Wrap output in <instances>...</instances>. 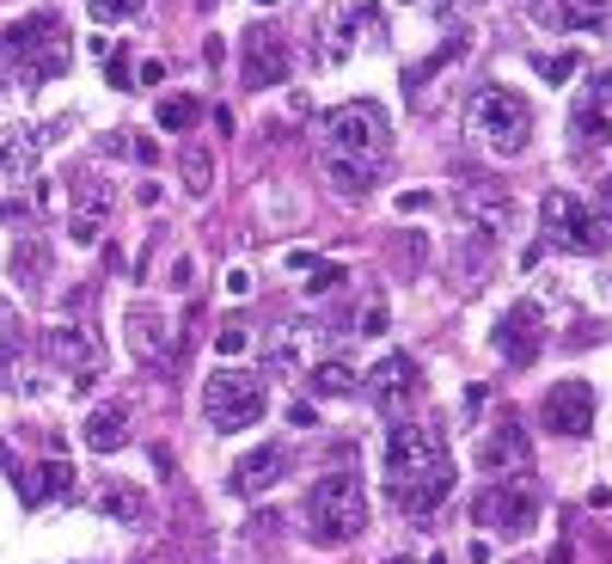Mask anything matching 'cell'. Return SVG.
Returning <instances> with one entry per match:
<instances>
[{"label":"cell","mask_w":612,"mask_h":564,"mask_svg":"<svg viewBox=\"0 0 612 564\" xmlns=\"http://www.w3.org/2000/svg\"><path fill=\"white\" fill-rule=\"evenodd\" d=\"M136 80V68H129V56H110V86H129Z\"/></svg>","instance_id":"45"},{"label":"cell","mask_w":612,"mask_h":564,"mask_svg":"<svg viewBox=\"0 0 612 564\" xmlns=\"http://www.w3.org/2000/svg\"><path fill=\"white\" fill-rule=\"evenodd\" d=\"M122 331H129V350H136L141 362H166L172 356V331H166V319L153 314V307H129Z\"/></svg>","instance_id":"18"},{"label":"cell","mask_w":612,"mask_h":564,"mask_svg":"<svg viewBox=\"0 0 612 564\" xmlns=\"http://www.w3.org/2000/svg\"><path fill=\"white\" fill-rule=\"evenodd\" d=\"M190 282H197V258H178L172 265V289H190Z\"/></svg>","instance_id":"43"},{"label":"cell","mask_w":612,"mask_h":564,"mask_svg":"<svg viewBox=\"0 0 612 564\" xmlns=\"http://www.w3.org/2000/svg\"><path fill=\"white\" fill-rule=\"evenodd\" d=\"M80 436H86L92 455H117L122 442H129V406H122V399H105V406L86 418V430H80Z\"/></svg>","instance_id":"20"},{"label":"cell","mask_w":612,"mask_h":564,"mask_svg":"<svg viewBox=\"0 0 612 564\" xmlns=\"http://www.w3.org/2000/svg\"><path fill=\"white\" fill-rule=\"evenodd\" d=\"M539 227H545V246L581 251V258H600V251L612 246L600 209H588L576 190H545V203H539Z\"/></svg>","instance_id":"5"},{"label":"cell","mask_w":612,"mask_h":564,"mask_svg":"<svg viewBox=\"0 0 612 564\" xmlns=\"http://www.w3.org/2000/svg\"><path fill=\"white\" fill-rule=\"evenodd\" d=\"M362 331H367V338H380V331H386V307H380V301H367V307H362Z\"/></svg>","instance_id":"39"},{"label":"cell","mask_w":612,"mask_h":564,"mask_svg":"<svg viewBox=\"0 0 612 564\" xmlns=\"http://www.w3.org/2000/svg\"><path fill=\"white\" fill-rule=\"evenodd\" d=\"M564 25H581V32H612V0H569Z\"/></svg>","instance_id":"31"},{"label":"cell","mask_w":612,"mask_h":564,"mask_svg":"<svg viewBox=\"0 0 612 564\" xmlns=\"http://www.w3.org/2000/svg\"><path fill=\"white\" fill-rule=\"evenodd\" d=\"M153 117H160V129H172V136H190V129L202 124V105L190 93H172V98H160Z\"/></svg>","instance_id":"30"},{"label":"cell","mask_w":612,"mask_h":564,"mask_svg":"<svg viewBox=\"0 0 612 564\" xmlns=\"http://www.w3.org/2000/svg\"><path fill=\"white\" fill-rule=\"evenodd\" d=\"M545 564H569V540H564V547H551V559Z\"/></svg>","instance_id":"48"},{"label":"cell","mask_w":612,"mask_h":564,"mask_svg":"<svg viewBox=\"0 0 612 564\" xmlns=\"http://www.w3.org/2000/svg\"><path fill=\"white\" fill-rule=\"evenodd\" d=\"M576 62H581L576 49H557V56H539V62H533V68H539V74H545V80H551V86H564V80H569V74H576Z\"/></svg>","instance_id":"32"},{"label":"cell","mask_w":612,"mask_h":564,"mask_svg":"<svg viewBox=\"0 0 612 564\" xmlns=\"http://www.w3.org/2000/svg\"><path fill=\"white\" fill-rule=\"evenodd\" d=\"M227 295H233V301H245V295H251V270H239V265L227 270Z\"/></svg>","instance_id":"40"},{"label":"cell","mask_w":612,"mask_h":564,"mask_svg":"<svg viewBox=\"0 0 612 564\" xmlns=\"http://www.w3.org/2000/svg\"><path fill=\"white\" fill-rule=\"evenodd\" d=\"M343 265H313L306 270V295H337V289H343Z\"/></svg>","instance_id":"33"},{"label":"cell","mask_w":612,"mask_h":564,"mask_svg":"<svg viewBox=\"0 0 612 564\" xmlns=\"http://www.w3.org/2000/svg\"><path fill=\"white\" fill-rule=\"evenodd\" d=\"M306 528L319 547H350L367 528V491L355 472H325L319 485L306 491Z\"/></svg>","instance_id":"3"},{"label":"cell","mask_w":612,"mask_h":564,"mask_svg":"<svg viewBox=\"0 0 612 564\" xmlns=\"http://www.w3.org/2000/svg\"><path fill=\"white\" fill-rule=\"evenodd\" d=\"M7 265H13V277L25 282V289H37V282L49 277V246L37 234H19V246H13V258H7Z\"/></svg>","instance_id":"27"},{"label":"cell","mask_w":612,"mask_h":564,"mask_svg":"<svg viewBox=\"0 0 612 564\" xmlns=\"http://www.w3.org/2000/svg\"><path fill=\"white\" fill-rule=\"evenodd\" d=\"M282 479H289V448H282V442H263V448H251V455L233 467L227 491L233 497H263V491H275Z\"/></svg>","instance_id":"15"},{"label":"cell","mask_w":612,"mask_h":564,"mask_svg":"<svg viewBox=\"0 0 612 564\" xmlns=\"http://www.w3.org/2000/svg\"><path fill=\"white\" fill-rule=\"evenodd\" d=\"M581 105H612V68H600V74L588 80V93H581Z\"/></svg>","instance_id":"38"},{"label":"cell","mask_w":612,"mask_h":564,"mask_svg":"<svg viewBox=\"0 0 612 564\" xmlns=\"http://www.w3.org/2000/svg\"><path fill=\"white\" fill-rule=\"evenodd\" d=\"M595 209H600V221L612 227V178H600V185H595Z\"/></svg>","instance_id":"44"},{"label":"cell","mask_w":612,"mask_h":564,"mask_svg":"<svg viewBox=\"0 0 612 564\" xmlns=\"http://www.w3.org/2000/svg\"><path fill=\"white\" fill-rule=\"evenodd\" d=\"M539 423H545L551 436H581L595 423V387L588 380H557L545 392V406H539Z\"/></svg>","instance_id":"12"},{"label":"cell","mask_w":612,"mask_h":564,"mask_svg":"<svg viewBox=\"0 0 612 564\" xmlns=\"http://www.w3.org/2000/svg\"><path fill=\"white\" fill-rule=\"evenodd\" d=\"M136 13H141V0H92L98 25H117V19H136Z\"/></svg>","instance_id":"37"},{"label":"cell","mask_w":612,"mask_h":564,"mask_svg":"<svg viewBox=\"0 0 612 564\" xmlns=\"http://www.w3.org/2000/svg\"><path fill=\"white\" fill-rule=\"evenodd\" d=\"M466 129L484 141L490 154H527V141H533V105L515 93V86H478L466 98Z\"/></svg>","instance_id":"2"},{"label":"cell","mask_w":612,"mask_h":564,"mask_svg":"<svg viewBox=\"0 0 612 564\" xmlns=\"http://www.w3.org/2000/svg\"><path fill=\"white\" fill-rule=\"evenodd\" d=\"M428 203H435V197H428V190H404V197H398V209H404V215H423Z\"/></svg>","instance_id":"42"},{"label":"cell","mask_w":612,"mask_h":564,"mask_svg":"<svg viewBox=\"0 0 612 564\" xmlns=\"http://www.w3.org/2000/svg\"><path fill=\"white\" fill-rule=\"evenodd\" d=\"M7 467H13V485H19L25 509H37V503H49V497H74V467H68V460H49V467H37V472H19V460H7Z\"/></svg>","instance_id":"17"},{"label":"cell","mask_w":612,"mask_h":564,"mask_svg":"<svg viewBox=\"0 0 612 564\" xmlns=\"http://www.w3.org/2000/svg\"><path fill=\"white\" fill-rule=\"evenodd\" d=\"M44 356L56 362L61 375H74V387L105 375V344H98V331L92 326H49L44 331Z\"/></svg>","instance_id":"10"},{"label":"cell","mask_w":612,"mask_h":564,"mask_svg":"<svg viewBox=\"0 0 612 564\" xmlns=\"http://www.w3.org/2000/svg\"><path fill=\"white\" fill-rule=\"evenodd\" d=\"M319 136H325V154L367 160V166H380L386 148H392V124H386V110L374 105V98H350V105L325 110Z\"/></svg>","instance_id":"4"},{"label":"cell","mask_w":612,"mask_h":564,"mask_svg":"<svg viewBox=\"0 0 612 564\" xmlns=\"http://www.w3.org/2000/svg\"><path fill=\"white\" fill-rule=\"evenodd\" d=\"M527 460H533V436L520 430V418H503L478 442V472H490V479H508V472H520Z\"/></svg>","instance_id":"14"},{"label":"cell","mask_w":612,"mask_h":564,"mask_svg":"<svg viewBox=\"0 0 612 564\" xmlns=\"http://www.w3.org/2000/svg\"><path fill=\"white\" fill-rule=\"evenodd\" d=\"M301 338L306 331H282L270 344V368H301Z\"/></svg>","instance_id":"35"},{"label":"cell","mask_w":612,"mask_h":564,"mask_svg":"<svg viewBox=\"0 0 612 564\" xmlns=\"http://www.w3.org/2000/svg\"><path fill=\"white\" fill-rule=\"evenodd\" d=\"M362 25H374V7H331L325 13V62H343Z\"/></svg>","instance_id":"21"},{"label":"cell","mask_w":612,"mask_h":564,"mask_svg":"<svg viewBox=\"0 0 612 564\" xmlns=\"http://www.w3.org/2000/svg\"><path fill=\"white\" fill-rule=\"evenodd\" d=\"M214 350H221V356H239V350H251V326H239V319H227V326L214 331Z\"/></svg>","instance_id":"34"},{"label":"cell","mask_w":612,"mask_h":564,"mask_svg":"<svg viewBox=\"0 0 612 564\" xmlns=\"http://www.w3.org/2000/svg\"><path fill=\"white\" fill-rule=\"evenodd\" d=\"M98 234H105V221H92V215H68V239H74L80 251L98 246Z\"/></svg>","instance_id":"36"},{"label":"cell","mask_w":612,"mask_h":564,"mask_svg":"<svg viewBox=\"0 0 612 564\" xmlns=\"http://www.w3.org/2000/svg\"><path fill=\"white\" fill-rule=\"evenodd\" d=\"M0 221H31V203L25 197H0Z\"/></svg>","instance_id":"41"},{"label":"cell","mask_w":612,"mask_h":564,"mask_svg":"<svg viewBox=\"0 0 612 564\" xmlns=\"http://www.w3.org/2000/svg\"><path fill=\"white\" fill-rule=\"evenodd\" d=\"M129 154H136V160H141V166H153V160H160V148H153V141H148V136H141V141H129Z\"/></svg>","instance_id":"47"},{"label":"cell","mask_w":612,"mask_h":564,"mask_svg":"<svg viewBox=\"0 0 612 564\" xmlns=\"http://www.w3.org/2000/svg\"><path fill=\"white\" fill-rule=\"evenodd\" d=\"M61 37V19L56 13H25L19 25H0V62H31L37 49H49Z\"/></svg>","instance_id":"16"},{"label":"cell","mask_w":612,"mask_h":564,"mask_svg":"<svg viewBox=\"0 0 612 564\" xmlns=\"http://www.w3.org/2000/svg\"><path fill=\"white\" fill-rule=\"evenodd\" d=\"M258 7H275V0H258Z\"/></svg>","instance_id":"49"},{"label":"cell","mask_w":612,"mask_h":564,"mask_svg":"<svg viewBox=\"0 0 612 564\" xmlns=\"http://www.w3.org/2000/svg\"><path fill=\"white\" fill-rule=\"evenodd\" d=\"M367 399H374V411H380V418H404V411L423 399V368H416V356H404V350H386V356L367 368Z\"/></svg>","instance_id":"8"},{"label":"cell","mask_w":612,"mask_h":564,"mask_svg":"<svg viewBox=\"0 0 612 564\" xmlns=\"http://www.w3.org/2000/svg\"><path fill=\"white\" fill-rule=\"evenodd\" d=\"M136 80H141V86H160V80H166V62H141Z\"/></svg>","instance_id":"46"},{"label":"cell","mask_w":612,"mask_h":564,"mask_svg":"<svg viewBox=\"0 0 612 564\" xmlns=\"http://www.w3.org/2000/svg\"><path fill=\"white\" fill-rule=\"evenodd\" d=\"M49 148V129H31V124H13L0 136V173L7 178H25L37 166V154Z\"/></svg>","instance_id":"19"},{"label":"cell","mask_w":612,"mask_h":564,"mask_svg":"<svg viewBox=\"0 0 612 564\" xmlns=\"http://www.w3.org/2000/svg\"><path fill=\"white\" fill-rule=\"evenodd\" d=\"M374 173H380V166H367V160H343V154H325V185L337 190V197H367V190H374Z\"/></svg>","instance_id":"23"},{"label":"cell","mask_w":612,"mask_h":564,"mask_svg":"<svg viewBox=\"0 0 612 564\" xmlns=\"http://www.w3.org/2000/svg\"><path fill=\"white\" fill-rule=\"evenodd\" d=\"M569 141H576V154H595L612 141V124H607V105H576L569 110Z\"/></svg>","instance_id":"24"},{"label":"cell","mask_w":612,"mask_h":564,"mask_svg":"<svg viewBox=\"0 0 612 564\" xmlns=\"http://www.w3.org/2000/svg\"><path fill=\"white\" fill-rule=\"evenodd\" d=\"M306 387L319 392V399H350V392H355V368L343 356L313 362V368H306Z\"/></svg>","instance_id":"26"},{"label":"cell","mask_w":612,"mask_h":564,"mask_svg":"<svg viewBox=\"0 0 612 564\" xmlns=\"http://www.w3.org/2000/svg\"><path fill=\"white\" fill-rule=\"evenodd\" d=\"M110 209H117V190H110L105 173H86L74 185V215H92V221H105Z\"/></svg>","instance_id":"28"},{"label":"cell","mask_w":612,"mask_h":564,"mask_svg":"<svg viewBox=\"0 0 612 564\" xmlns=\"http://www.w3.org/2000/svg\"><path fill=\"white\" fill-rule=\"evenodd\" d=\"M454 209H459V221H466V234H484V239H503L508 227H515V197H508L503 185H466L454 197Z\"/></svg>","instance_id":"11"},{"label":"cell","mask_w":612,"mask_h":564,"mask_svg":"<svg viewBox=\"0 0 612 564\" xmlns=\"http://www.w3.org/2000/svg\"><path fill=\"white\" fill-rule=\"evenodd\" d=\"M19 375H25V326L0 301V387H19Z\"/></svg>","instance_id":"22"},{"label":"cell","mask_w":612,"mask_h":564,"mask_svg":"<svg viewBox=\"0 0 612 564\" xmlns=\"http://www.w3.org/2000/svg\"><path fill=\"white\" fill-rule=\"evenodd\" d=\"M294 68L289 56V37L275 32V25H251V32H239V74L251 93H270V86H282Z\"/></svg>","instance_id":"9"},{"label":"cell","mask_w":612,"mask_h":564,"mask_svg":"<svg viewBox=\"0 0 612 564\" xmlns=\"http://www.w3.org/2000/svg\"><path fill=\"white\" fill-rule=\"evenodd\" d=\"M472 516H478V528H496L503 540H520L539 521V485L533 479H496V485H484Z\"/></svg>","instance_id":"7"},{"label":"cell","mask_w":612,"mask_h":564,"mask_svg":"<svg viewBox=\"0 0 612 564\" xmlns=\"http://www.w3.org/2000/svg\"><path fill=\"white\" fill-rule=\"evenodd\" d=\"M98 516L141 521V516H148V497H141V485H105V491H98Z\"/></svg>","instance_id":"29"},{"label":"cell","mask_w":612,"mask_h":564,"mask_svg":"<svg viewBox=\"0 0 612 564\" xmlns=\"http://www.w3.org/2000/svg\"><path fill=\"white\" fill-rule=\"evenodd\" d=\"M539 344H545V319H539L533 301H515L503 319H496V356L515 362V368H527V362L539 356Z\"/></svg>","instance_id":"13"},{"label":"cell","mask_w":612,"mask_h":564,"mask_svg":"<svg viewBox=\"0 0 612 564\" xmlns=\"http://www.w3.org/2000/svg\"><path fill=\"white\" fill-rule=\"evenodd\" d=\"M386 491L404 516H428L435 503H447L454 491V460H447L442 430H423V423H398L386 436Z\"/></svg>","instance_id":"1"},{"label":"cell","mask_w":612,"mask_h":564,"mask_svg":"<svg viewBox=\"0 0 612 564\" xmlns=\"http://www.w3.org/2000/svg\"><path fill=\"white\" fill-rule=\"evenodd\" d=\"M178 178H184L190 197H209V190H214V154L202 148V141H184V148H178Z\"/></svg>","instance_id":"25"},{"label":"cell","mask_w":612,"mask_h":564,"mask_svg":"<svg viewBox=\"0 0 612 564\" xmlns=\"http://www.w3.org/2000/svg\"><path fill=\"white\" fill-rule=\"evenodd\" d=\"M270 411V392H263V380L251 375V368H214L209 380H202V418L227 436V430H251V423Z\"/></svg>","instance_id":"6"}]
</instances>
